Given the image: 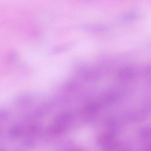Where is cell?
I'll return each mask as SVG.
<instances>
[{
    "label": "cell",
    "mask_w": 151,
    "mask_h": 151,
    "mask_svg": "<svg viewBox=\"0 0 151 151\" xmlns=\"http://www.w3.org/2000/svg\"><path fill=\"white\" fill-rule=\"evenodd\" d=\"M140 132V134L143 138L151 139V127L144 128Z\"/></svg>",
    "instance_id": "2"
},
{
    "label": "cell",
    "mask_w": 151,
    "mask_h": 151,
    "mask_svg": "<svg viewBox=\"0 0 151 151\" xmlns=\"http://www.w3.org/2000/svg\"><path fill=\"white\" fill-rule=\"evenodd\" d=\"M115 139L113 134L110 132H107L101 135L99 138L98 142L103 148L112 142Z\"/></svg>",
    "instance_id": "1"
},
{
    "label": "cell",
    "mask_w": 151,
    "mask_h": 151,
    "mask_svg": "<svg viewBox=\"0 0 151 151\" xmlns=\"http://www.w3.org/2000/svg\"><path fill=\"white\" fill-rule=\"evenodd\" d=\"M71 151H82L81 150H72Z\"/></svg>",
    "instance_id": "3"
}]
</instances>
